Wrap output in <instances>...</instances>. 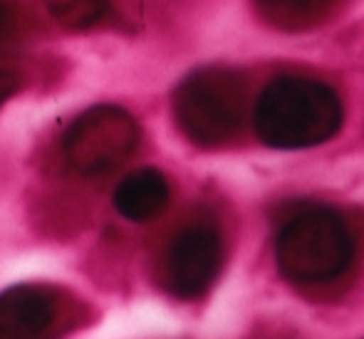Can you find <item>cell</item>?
I'll return each instance as SVG.
<instances>
[{
  "instance_id": "1",
  "label": "cell",
  "mask_w": 364,
  "mask_h": 339,
  "mask_svg": "<svg viewBox=\"0 0 364 339\" xmlns=\"http://www.w3.org/2000/svg\"><path fill=\"white\" fill-rule=\"evenodd\" d=\"M345 122V107L330 85L310 77H278L255 102L253 127L270 149H310L330 141Z\"/></svg>"
},
{
  "instance_id": "2",
  "label": "cell",
  "mask_w": 364,
  "mask_h": 339,
  "mask_svg": "<svg viewBox=\"0 0 364 339\" xmlns=\"http://www.w3.org/2000/svg\"><path fill=\"white\" fill-rule=\"evenodd\" d=\"M278 270L292 285L335 282L355 260V238L340 213L310 205L292 213L275 240Z\"/></svg>"
},
{
  "instance_id": "3",
  "label": "cell",
  "mask_w": 364,
  "mask_h": 339,
  "mask_svg": "<svg viewBox=\"0 0 364 339\" xmlns=\"http://www.w3.org/2000/svg\"><path fill=\"white\" fill-rule=\"evenodd\" d=\"M248 112V85L228 68H203L188 75L173 95L178 129L201 149L225 146L240 131Z\"/></svg>"
},
{
  "instance_id": "4",
  "label": "cell",
  "mask_w": 364,
  "mask_h": 339,
  "mask_svg": "<svg viewBox=\"0 0 364 339\" xmlns=\"http://www.w3.org/2000/svg\"><path fill=\"white\" fill-rule=\"evenodd\" d=\"M139 144V124L114 104L92 107L70 124L63 141L68 163L82 176H102L119 168Z\"/></svg>"
},
{
  "instance_id": "5",
  "label": "cell",
  "mask_w": 364,
  "mask_h": 339,
  "mask_svg": "<svg viewBox=\"0 0 364 339\" xmlns=\"http://www.w3.org/2000/svg\"><path fill=\"white\" fill-rule=\"evenodd\" d=\"M82 322V302L58 287L15 285L0 292V339H58Z\"/></svg>"
},
{
  "instance_id": "6",
  "label": "cell",
  "mask_w": 364,
  "mask_h": 339,
  "mask_svg": "<svg viewBox=\"0 0 364 339\" xmlns=\"http://www.w3.org/2000/svg\"><path fill=\"white\" fill-rule=\"evenodd\" d=\"M223 265V235L208 220L178 230L164 253V287L178 300H198L216 282Z\"/></svg>"
},
{
  "instance_id": "7",
  "label": "cell",
  "mask_w": 364,
  "mask_h": 339,
  "mask_svg": "<svg viewBox=\"0 0 364 339\" xmlns=\"http://www.w3.org/2000/svg\"><path fill=\"white\" fill-rule=\"evenodd\" d=\"M171 186L156 168H139L119 181L114 191V208L132 223H149L166 210Z\"/></svg>"
},
{
  "instance_id": "8",
  "label": "cell",
  "mask_w": 364,
  "mask_h": 339,
  "mask_svg": "<svg viewBox=\"0 0 364 339\" xmlns=\"http://www.w3.org/2000/svg\"><path fill=\"white\" fill-rule=\"evenodd\" d=\"M345 0H253L260 18L283 33H305L322 25Z\"/></svg>"
},
{
  "instance_id": "9",
  "label": "cell",
  "mask_w": 364,
  "mask_h": 339,
  "mask_svg": "<svg viewBox=\"0 0 364 339\" xmlns=\"http://www.w3.org/2000/svg\"><path fill=\"white\" fill-rule=\"evenodd\" d=\"M45 8L68 30L95 28L109 10V0H45Z\"/></svg>"
},
{
  "instance_id": "10",
  "label": "cell",
  "mask_w": 364,
  "mask_h": 339,
  "mask_svg": "<svg viewBox=\"0 0 364 339\" xmlns=\"http://www.w3.org/2000/svg\"><path fill=\"white\" fill-rule=\"evenodd\" d=\"M15 90H18V77H15L13 72L0 70V107L15 95Z\"/></svg>"
}]
</instances>
